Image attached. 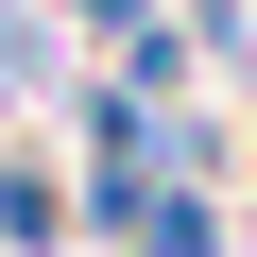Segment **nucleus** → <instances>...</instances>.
I'll return each mask as SVG.
<instances>
[{
    "label": "nucleus",
    "mask_w": 257,
    "mask_h": 257,
    "mask_svg": "<svg viewBox=\"0 0 257 257\" xmlns=\"http://www.w3.org/2000/svg\"><path fill=\"white\" fill-rule=\"evenodd\" d=\"M69 240H86V189L52 155H0V257H69Z\"/></svg>",
    "instance_id": "nucleus-1"
},
{
    "label": "nucleus",
    "mask_w": 257,
    "mask_h": 257,
    "mask_svg": "<svg viewBox=\"0 0 257 257\" xmlns=\"http://www.w3.org/2000/svg\"><path fill=\"white\" fill-rule=\"evenodd\" d=\"M69 103V35H52V0H0V103Z\"/></svg>",
    "instance_id": "nucleus-2"
},
{
    "label": "nucleus",
    "mask_w": 257,
    "mask_h": 257,
    "mask_svg": "<svg viewBox=\"0 0 257 257\" xmlns=\"http://www.w3.org/2000/svg\"><path fill=\"white\" fill-rule=\"evenodd\" d=\"M52 35H86V52L120 69V52H138V35H172V0H52Z\"/></svg>",
    "instance_id": "nucleus-3"
}]
</instances>
